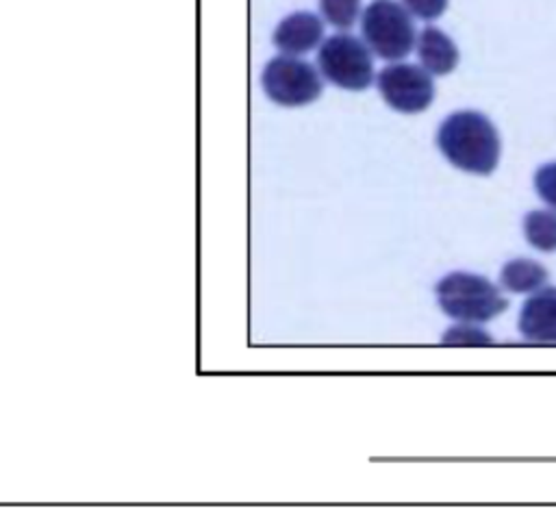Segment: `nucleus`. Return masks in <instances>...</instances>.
<instances>
[{
    "label": "nucleus",
    "instance_id": "13",
    "mask_svg": "<svg viewBox=\"0 0 556 515\" xmlns=\"http://www.w3.org/2000/svg\"><path fill=\"white\" fill-rule=\"evenodd\" d=\"M441 341L445 346H491L493 337L476 322H458L445 330Z\"/></svg>",
    "mask_w": 556,
    "mask_h": 515
},
{
    "label": "nucleus",
    "instance_id": "1",
    "mask_svg": "<svg viewBox=\"0 0 556 515\" xmlns=\"http://www.w3.org/2000/svg\"><path fill=\"white\" fill-rule=\"evenodd\" d=\"M443 156L463 172L486 176L500 161V135L493 122L478 111H456L447 115L437 133Z\"/></svg>",
    "mask_w": 556,
    "mask_h": 515
},
{
    "label": "nucleus",
    "instance_id": "15",
    "mask_svg": "<svg viewBox=\"0 0 556 515\" xmlns=\"http://www.w3.org/2000/svg\"><path fill=\"white\" fill-rule=\"evenodd\" d=\"M402 4L419 20H437L447 9V0H402Z\"/></svg>",
    "mask_w": 556,
    "mask_h": 515
},
{
    "label": "nucleus",
    "instance_id": "2",
    "mask_svg": "<svg viewBox=\"0 0 556 515\" xmlns=\"http://www.w3.org/2000/svg\"><path fill=\"white\" fill-rule=\"evenodd\" d=\"M437 300L445 315L458 322H489L506 311L508 300L484 276L452 272L437 282Z\"/></svg>",
    "mask_w": 556,
    "mask_h": 515
},
{
    "label": "nucleus",
    "instance_id": "14",
    "mask_svg": "<svg viewBox=\"0 0 556 515\" xmlns=\"http://www.w3.org/2000/svg\"><path fill=\"white\" fill-rule=\"evenodd\" d=\"M534 189L539 193V198L552 209L556 211V161L554 163H545L536 169L534 174Z\"/></svg>",
    "mask_w": 556,
    "mask_h": 515
},
{
    "label": "nucleus",
    "instance_id": "12",
    "mask_svg": "<svg viewBox=\"0 0 556 515\" xmlns=\"http://www.w3.org/2000/svg\"><path fill=\"white\" fill-rule=\"evenodd\" d=\"M324 22L339 30H348L361 15V0H319Z\"/></svg>",
    "mask_w": 556,
    "mask_h": 515
},
{
    "label": "nucleus",
    "instance_id": "9",
    "mask_svg": "<svg viewBox=\"0 0 556 515\" xmlns=\"http://www.w3.org/2000/svg\"><path fill=\"white\" fill-rule=\"evenodd\" d=\"M417 56L419 65L432 76H445L458 65V48L450 35L437 26H426L417 35Z\"/></svg>",
    "mask_w": 556,
    "mask_h": 515
},
{
    "label": "nucleus",
    "instance_id": "8",
    "mask_svg": "<svg viewBox=\"0 0 556 515\" xmlns=\"http://www.w3.org/2000/svg\"><path fill=\"white\" fill-rule=\"evenodd\" d=\"M519 332L530 343H556V287H541L523 302Z\"/></svg>",
    "mask_w": 556,
    "mask_h": 515
},
{
    "label": "nucleus",
    "instance_id": "10",
    "mask_svg": "<svg viewBox=\"0 0 556 515\" xmlns=\"http://www.w3.org/2000/svg\"><path fill=\"white\" fill-rule=\"evenodd\" d=\"M547 282V269L532 259H513L500 272V285L510 293H534Z\"/></svg>",
    "mask_w": 556,
    "mask_h": 515
},
{
    "label": "nucleus",
    "instance_id": "6",
    "mask_svg": "<svg viewBox=\"0 0 556 515\" xmlns=\"http://www.w3.org/2000/svg\"><path fill=\"white\" fill-rule=\"evenodd\" d=\"M382 100L400 113H419L434 100L432 74L421 65L393 61L376 76Z\"/></svg>",
    "mask_w": 556,
    "mask_h": 515
},
{
    "label": "nucleus",
    "instance_id": "7",
    "mask_svg": "<svg viewBox=\"0 0 556 515\" xmlns=\"http://www.w3.org/2000/svg\"><path fill=\"white\" fill-rule=\"evenodd\" d=\"M282 54H304L324 41V17L313 11H295L282 17L271 35Z\"/></svg>",
    "mask_w": 556,
    "mask_h": 515
},
{
    "label": "nucleus",
    "instance_id": "3",
    "mask_svg": "<svg viewBox=\"0 0 556 515\" xmlns=\"http://www.w3.org/2000/svg\"><path fill=\"white\" fill-rule=\"evenodd\" d=\"M361 35L369 50L384 61L404 59L417 43L413 13L395 0H374L361 15Z\"/></svg>",
    "mask_w": 556,
    "mask_h": 515
},
{
    "label": "nucleus",
    "instance_id": "4",
    "mask_svg": "<svg viewBox=\"0 0 556 515\" xmlns=\"http://www.w3.org/2000/svg\"><path fill=\"white\" fill-rule=\"evenodd\" d=\"M371 54L374 52L363 39L348 33H337L321 41L317 67L328 83L345 91H363L374 80Z\"/></svg>",
    "mask_w": 556,
    "mask_h": 515
},
{
    "label": "nucleus",
    "instance_id": "5",
    "mask_svg": "<svg viewBox=\"0 0 556 515\" xmlns=\"http://www.w3.org/2000/svg\"><path fill=\"white\" fill-rule=\"evenodd\" d=\"M321 72L295 54H280L267 61L261 85L267 98L280 106H304L321 93Z\"/></svg>",
    "mask_w": 556,
    "mask_h": 515
},
{
    "label": "nucleus",
    "instance_id": "11",
    "mask_svg": "<svg viewBox=\"0 0 556 515\" xmlns=\"http://www.w3.org/2000/svg\"><path fill=\"white\" fill-rule=\"evenodd\" d=\"M526 241L543 252L556 250V211H530L523 217Z\"/></svg>",
    "mask_w": 556,
    "mask_h": 515
}]
</instances>
